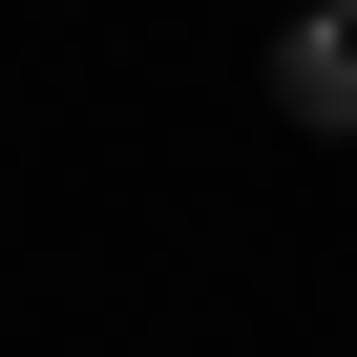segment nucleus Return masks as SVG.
I'll return each instance as SVG.
<instances>
[{
	"label": "nucleus",
	"instance_id": "1",
	"mask_svg": "<svg viewBox=\"0 0 357 357\" xmlns=\"http://www.w3.org/2000/svg\"><path fill=\"white\" fill-rule=\"evenodd\" d=\"M273 105L357 147V0H294V22H273Z\"/></svg>",
	"mask_w": 357,
	"mask_h": 357
}]
</instances>
